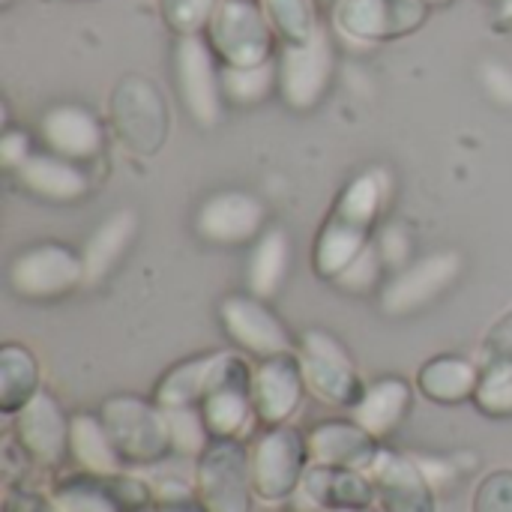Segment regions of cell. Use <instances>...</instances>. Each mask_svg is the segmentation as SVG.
Masks as SVG:
<instances>
[{
  "mask_svg": "<svg viewBox=\"0 0 512 512\" xmlns=\"http://www.w3.org/2000/svg\"><path fill=\"white\" fill-rule=\"evenodd\" d=\"M390 192L387 171H366L354 177L327 213L312 252V267L321 279L333 282L339 273L357 261L378 234V219L384 213Z\"/></svg>",
  "mask_w": 512,
  "mask_h": 512,
  "instance_id": "obj_1",
  "label": "cell"
},
{
  "mask_svg": "<svg viewBox=\"0 0 512 512\" xmlns=\"http://www.w3.org/2000/svg\"><path fill=\"white\" fill-rule=\"evenodd\" d=\"M99 420L111 435L123 465L153 468L174 456L168 414L141 396H108L99 405Z\"/></svg>",
  "mask_w": 512,
  "mask_h": 512,
  "instance_id": "obj_2",
  "label": "cell"
},
{
  "mask_svg": "<svg viewBox=\"0 0 512 512\" xmlns=\"http://www.w3.org/2000/svg\"><path fill=\"white\" fill-rule=\"evenodd\" d=\"M114 138L135 156H153L171 132V111L162 90L144 75H123L108 99Z\"/></svg>",
  "mask_w": 512,
  "mask_h": 512,
  "instance_id": "obj_3",
  "label": "cell"
},
{
  "mask_svg": "<svg viewBox=\"0 0 512 512\" xmlns=\"http://www.w3.org/2000/svg\"><path fill=\"white\" fill-rule=\"evenodd\" d=\"M171 75H174V90H177L183 111L201 129L216 126L225 108L222 63L204 36H174Z\"/></svg>",
  "mask_w": 512,
  "mask_h": 512,
  "instance_id": "obj_4",
  "label": "cell"
},
{
  "mask_svg": "<svg viewBox=\"0 0 512 512\" xmlns=\"http://www.w3.org/2000/svg\"><path fill=\"white\" fill-rule=\"evenodd\" d=\"M204 39L222 66H261L276 57V33L258 0H219Z\"/></svg>",
  "mask_w": 512,
  "mask_h": 512,
  "instance_id": "obj_5",
  "label": "cell"
},
{
  "mask_svg": "<svg viewBox=\"0 0 512 512\" xmlns=\"http://www.w3.org/2000/svg\"><path fill=\"white\" fill-rule=\"evenodd\" d=\"M309 444L306 435L294 426H273L258 435L249 450L252 468V492L264 504H282L297 489H303V477L309 471Z\"/></svg>",
  "mask_w": 512,
  "mask_h": 512,
  "instance_id": "obj_6",
  "label": "cell"
},
{
  "mask_svg": "<svg viewBox=\"0 0 512 512\" xmlns=\"http://www.w3.org/2000/svg\"><path fill=\"white\" fill-rule=\"evenodd\" d=\"M279 96L294 111H312L324 102L336 78V48L330 30L321 27L306 42H291L276 51Z\"/></svg>",
  "mask_w": 512,
  "mask_h": 512,
  "instance_id": "obj_7",
  "label": "cell"
},
{
  "mask_svg": "<svg viewBox=\"0 0 512 512\" xmlns=\"http://www.w3.org/2000/svg\"><path fill=\"white\" fill-rule=\"evenodd\" d=\"M192 483L207 512H252V468L240 438H213L195 459Z\"/></svg>",
  "mask_w": 512,
  "mask_h": 512,
  "instance_id": "obj_8",
  "label": "cell"
},
{
  "mask_svg": "<svg viewBox=\"0 0 512 512\" xmlns=\"http://www.w3.org/2000/svg\"><path fill=\"white\" fill-rule=\"evenodd\" d=\"M297 360L306 378V387L315 399L354 411L357 402L366 393V384L351 360V354L342 348L336 336L327 330H306L297 339Z\"/></svg>",
  "mask_w": 512,
  "mask_h": 512,
  "instance_id": "obj_9",
  "label": "cell"
},
{
  "mask_svg": "<svg viewBox=\"0 0 512 512\" xmlns=\"http://www.w3.org/2000/svg\"><path fill=\"white\" fill-rule=\"evenodd\" d=\"M6 282L21 300H60L84 285V261L66 243H33L9 261Z\"/></svg>",
  "mask_w": 512,
  "mask_h": 512,
  "instance_id": "obj_10",
  "label": "cell"
},
{
  "mask_svg": "<svg viewBox=\"0 0 512 512\" xmlns=\"http://www.w3.org/2000/svg\"><path fill=\"white\" fill-rule=\"evenodd\" d=\"M432 15L423 0H336L330 24L339 36L363 45H378L417 33Z\"/></svg>",
  "mask_w": 512,
  "mask_h": 512,
  "instance_id": "obj_11",
  "label": "cell"
},
{
  "mask_svg": "<svg viewBox=\"0 0 512 512\" xmlns=\"http://www.w3.org/2000/svg\"><path fill=\"white\" fill-rule=\"evenodd\" d=\"M252 378L255 372L237 351H219L213 366L210 390L201 402V417L207 423L210 438H240L252 417Z\"/></svg>",
  "mask_w": 512,
  "mask_h": 512,
  "instance_id": "obj_12",
  "label": "cell"
},
{
  "mask_svg": "<svg viewBox=\"0 0 512 512\" xmlns=\"http://www.w3.org/2000/svg\"><path fill=\"white\" fill-rule=\"evenodd\" d=\"M54 504L63 512H147L153 507V486L120 474H66L51 492Z\"/></svg>",
  "mask_w": 512,
  "mask_h": 512,
  "instance_id": "obj_13",
  "label": "cell"
},
{
  "mask_svg": "<svg viewBox=\"0 0 512 512\" xmlns=\"http://www.w3.org/2000/svg\"><path fill=\"white\" fill-rule=\"evenodd\" d=\"M219 324L228 342L255 360H270L282 354H294L297 342L288 327L276 318L267 300L255 294H228L219 303Z\"/></svg>",
  "mask_w": 512,
  "mask_h": 512,
  "instance_id": "obj_14",
  "label": "cell"
},
{
  "mask_svg": "<svg viewBox=\"0 0 512 512\" xmlns=\"http://www.w3.org/2000/svg\"><path fill=\"white\" fill-rule=\"evenodd\" d=\"M195 234L219 249L252 246L267 231V204L243 189H222L207 195L192 219Z\"/></svg>",
  "mask_w": 512,
  "mask_h": 512,
  "instance_id": "obj_15",
  "label": "cell"
},
{
  "mask_svg": "<svg viewBox=\"0 0 512 512\" xmlns=\"http://www.w3.org/2000/svg\"><path fill=\"white\" fill-rule=\"evenodd\" d=\"M462 276V255L453 249L426 255L402 270H396L378 291L381 312L390 318L417 315L432 306L456 279Z\"/></svg>",
  "mask_w": 512,
  "mask_h": 512,
  "instance_id": "obj_16",
  "label": "cell"
},
{
  "mask_svg": "<svg viewBox=\"0 0 512 512\" xmlns=\"http://www.w3.org/2000/svg\"><path fill=\"white\" fill-rule=\"evenodd\" d=\"M69 420L60 402L39 390L15 417H12V438L15 447L27 456V462L39 468H60L69 456Z\"/></svg>",
  "mask_w": 512,
  "mask_h": 512,
  "instance_id": "obj_17",
  "label": "cell"
},
{
  "mask_svg": "<svg viewBox=\"0 0 512 512\" xmlns=\"http://www.w3.org/2000/svg\"><path fill=\"white\" fill-rule=\"evenodd\" d=\"M39 141L48 153L84 165L102 156L105 126L99 114L81 102H54L39 117Z\"/></svg>",
  "mask_w": 512,
  "mask_h": 512,
  "instance_id": "obj_18",
  "label": "cell"
},
{
  "mask_svg": "<svg viewBox=\"0 0 512 512\" xmlns=\"http://www.w3.org/2000/svg\"><path fill=\"white\" fill-rule=\"evenodd\" d=\"M309 393L297 351L261 360L252 378V402H255V420L264 429L285 426L303 405V396Z\"/></svg>",
  "mask_w": 512,
  "mask_h": 512,
  "instance_id": "obj_19",
  "label": "cell"
},
{
  "mask_svg": "<svg viewBox=\"0 0 512 512\" xmlns=\"http://www.w3.org/2000/svg\"><path fill=\"white\" fill-rule=\"evenodd\" d=\"M375 483L378 510L384 512H438L435 486L417 459L399 456L393 450H381L375 465L369 468Z\"/></svg>",
  "mask_w": 512,
  "mask_h": 512,
  "instance_id": "obj_20",
  "label": "cell"
},
{
  "mask_svg": "<svg viewBox=\"0 0 512 512\" xmlns=\"http://www.w3.org/2000/svg\"><path fill=\"white\" fill-rule=\"evenodd\" d=\"M18 189L36 201L45 204H78L90 195L93 180L78 162H69L63 156H54L48 150L30 153L15 171H12Z\"/></svg>",
  "mask_w": 512,
  "mask_h": 512,
  "instance_id": "obj_21",
  "label": "cell"
},
{
  "mask_svg": "<svg viewBox=\"0 0 512 512\" xmlns=\"http://www.w3.org/2000/svg\"><path fill=\"white\" fill-rule=\"evenodd\" d=\"M312 465L369 471L381 453V441L372 438L357 420H324L306 435Z\"/></svg>",
  "mask_w": 512,
  "mask_h": 512,
  "instance_id": "obj_22",
  "label": "cell"
},
{
  "mask_svg": "<svg viewBox=\"0 0 512 512\" xmlns=\"http://www.w3.org/2000/svg\"><path fill=\"white\" fill-rule=\"evenodd\" d=\"M303 495L321 510H366L378 504L369 471L309 465L303 477Z\"/></svg>",
  "mask_w": 512,
  "mask_h": 512,
  "instance_id": "obj_23",
  "label": "cell"
},
{
  "mask_svg": "<svg viewBox=\"0 0 512 512\" xmlns=\"http://www.w3.org/2000/svg\"><path fill=\"white\" fill-rule=\"evenodd\" d=\"M411 405H414L411 384L405 378L387 375L366 387L363 399L357 402L351 414L372 438L384 441L405 423V417L411 414Z\"/></svg>",
  "mask_w": 512,
  "mask_h": 512,
  "instance_id": "obj_24",
  "label": "cell"
},
{
  "mask_svg": "<svg viewBox=\"0 0 512 512\" xmlns=\"http://www.w3.org/2000/svg\"><path fill=\"white\" fill-rule=\"evenodd\" d=\"M480 372L483 369L474 360H465V357H456V354H441V357H432L429 363L420 366L417 390L429 402L444 405V408L465 405V402H474Z\"/></svg>",
  "mask_w": 512,
  "mask_h": 512,
  "instance_id": "obj_25",
  "label": "cell"
},
{
  "mask_svg": "<svg viewBox=\"0 0 512 512\" xmlns=\"http://www.w3.org/2000/svg\"><path fill=\"white\" fill-rule=\"evenodd\" d=\"M138 234V216L135 210H114L84 243L81 261H84V285L102 282L126 255Z\"/></svg>",
  "mask_w": 512,
  "mask_h": 512,
  "instance_id": "obj_26",
  "label": "cell"
},
{
  "mask_svg": "<svg viewBox=\"0 0 512 512\" xmlns=\"http://www.w3.org/2000/svg\"><path fill=\"white\" fill-rule=\"evenodd\" d=\"M291 273V234L282 228H267L255 243L249 255V273L246 285L249 294L261 300H273Z\"/></svg>",
  "mask_w": 512,
  "mask_h": 512,
  "instance_id": "obj_27",
  "label": "cell"
},
{
  "mask_svg": "<svg viewBox=\"0 0 512 512\" xmlns=\"http://www.w3.org/2000/svg\"><path fill=\"white\" fill-rule=\"evenodd\" d=\"M69 456L78 462L81 471L90 474H120L126 468L99 414L87 411L72 414L69 420Z\"/></svg>",
  "mask_w": 512,
  "mask_h": 512,
  "instance_id": "obj_28",
  "label": "cell"
},
{
  "mask_svg": "<svg viewBox=\"0 0 512 512\" xmlns=\"http://www.w3.org/2000/svg\"><path fill=\"white\" fill-rule=\"evenodd\" d=\"M213 366H216V354H201L192 360L177 363L174 369H168L156 390H153V402L162 411H174V408H201L210 381H213Z\"/></svg>",
  "mask_w": 512,
  "mask_h": 512,
  "instance_id": "obj_29",
  "label": "cell"
},
{
  "mask_svg": "<svg viewBox=\"0 0 512 512\" xmlns=\"http://www.w3.org/2000/svg\"><path fill=\"white\" fill-rule=\"evenodd\" d=\"M39 393V363L15 342L0 348V414L15 417Z\"/></svg>",
  "mask_w": 512,
  "mask_h": 512,
  "instance_id": "obj_30",
  "label": "cell"
},
{
  "mask_svg": "<svg viewBox=\"0 0 512 512\" xmlns=\"http://www.w3.org/2000/svg\"><path fill=\"white\" fill-rule=\"evenodd\" d=\"M279 90L276 57L261 66H222V93L225 105L255 108Z\"/></svg>",
  "mask_w": 512,
  "mask_h": 512,
  "instance_id": "obj_31",
  "label": "cell"
},
{
  "mask_svg": "<svg viewBox=\"0 0 512 512\" xmlns=\"http://www.w3.org/2000/svg\"><path fill=\"white\" fill-rule=\"evenodd\" d=\"M282 45L312 39L324 24L315 0H258Z\"/></svg>",
  "mask_w": 512,
  "mask_h": 512,
  "instance_id": "obj_32",
  "label": "cell"
},
{
  "mask_svg": "<svg viewBox=\"0 0 512 512\" xmlns=\"http://www.w3.org/2000/svg\"><path fill=\"white\" fill-rule=\"evenodd\" d=\"M480 384L474 393V408L486 417H512V363L480 366Z\"/></svg>",
  "mask_w": 512,
  "mask_h": 512,
  "instance_id": "obj_33",
  "label": "cell"
},
{
  "mask_svg": "<svg viewBox=\"0 0 512 512\" xmlns=\"http://www.w3.org/2000/svg\"><path fill=\"white\" fill-rule=\"evenodd\" d=\"M219 0H159V15L174 36H204Z\"/></svg>",
  "mask_w": 512,
  "mask_h": 512,
  "instance_id": "obj_34",
  "label": "cell"
},
{
  "mask_svg": "<svg viewBox=\"0 0 512 512\" xmlns=\"http://www.w3.org/2000/svg\"><path fill=\"white\" fill-rule=\"evenodd\" d=\"M168 426H171V441H174V456H201L207 444L213 441L207 432V423L201 417V408H174L165 411Z\"/></svg>",
  "mask_w": 512,
  "mask_h": 512,
  "instance_id": "obj_35",
  "label": "cell"
},
{
  "mask_svg": "<svg viewBox=\"0 0 512 512\" xmlns=\"http://www.w3.org/2000/svg\"><path fill=\"white\" fill-rule=\"evenodd\" d=\"M384 273H387V264H384L375 240H372L369 249L357 261H351V267L345 273H339L333 279V285L342 288V291H348V294H369V291H381Z\"/></svg>",
  "mask_w": 512,
  "mask_h": 512,
  "instance_id": "obj_36",
  "label": "cell"
},
{
  "mask_svg": "<svg viewBox=\"0 0 512 512\" xmlns=\"http://www.w3.org/2000/svg\"><path fill=\"white\" fill-rule=\"evenodd\" d=\"M471 512H512V471H492L477 486Z\"/></svg>",
  "mask_w": 512,
  "mask_h": 512,
  "instance_id": "obj_37",
  "label": "cell"
},
{
  "mask_svg": "<svg viewBox=\"0 0 512 512\" xmlns=\"http://www.w3.org/2000/svg\"><path fill=\"white\" fill-rule=\"evenodd\" d=\"M375 246H378V252H381V258H384V264H387L390 273L408 267V258H411V234H408V228L402 222L384 225L375 234Z\"/></svg>",
  "mask_w": 512,
  "mask_h": 512,
  "instance_id": "obj_38",
  "label": "cell"
},
{
  "mask_svg": "<svg viewBox=\"0 0 512 512\" xmlns=\"http://www.w3.org/2000/svg\"><path fill=\"white\" fill-rule=\"evenodd\" d=\"M480 366H495V363H512V309H507L486 333L480 345Z\"/></svg>",
  "mask_w": 512,
  "mask_h": 512,
  "instance_id": "obj_39",
  "label": "cell"
},
{
  "mask_svg": "<svg viewBox=\"0 0 512 512\" xmlns=\"http://www.w3.org/2000/svg\"><path fill=\"white\" fill-rule=\"evenodd\" d=\"M153 495L150 512H207L195 495V486L186 483H165L162 489H153Z\"/></svg>",
  "mask_w": 512,
  "mask_h": 512,
  "instance_id": "obj_40",
  "label": "cell"
},
{
  "mask_svg": "<svg viewBox=\"0 0 512 512\" xmlns=\"http://www.w3.org/2000/svg\"><path fill=\"white\" fill-rule=\"evenodd\" d=\"M3 512H63L51 495H42L27 486H9L3 495Z\"/></svg>",
  "mask_w": 512,
  "mask_h": 512,
  "instance_id": "obj_41",
  "label": "cell"
},
{
  "mask_svg": "<svg viewBox=\"0 0 512 512\" xmlns=\"http://www.w3.org/2000/svg\"><path fill=\"white\" fill-rule=\"evenodd\" d=\"M33 153V144H30V135L24 132V129H3V135H0V162H3V168L12 174L27 156Z\"/></svg>",
  "mask_w": 512,
  "mask_h": 512,
  "instance_id": "obj_42",
  "label": "cell"
},
{
  "mask_svg": "<svg viewBox=\"0 0 512 512\" xmlns=\"http://www.w3.org/2000/svg\"><path fill=\"white\" fill-rule=\"evenodd\" d=\"M480 81L486 87V93L498 102L512 108V69L501 66V63H483L480 69Z\"/></svg>",
  "mask_w": 512,
  "mask_h": 512,
  "instance_id": "obj_43",
  "label": "cell"
},
{
  "mask_svg": "<svg viewBox=\"0 0 512 512\" xmlns=\"http://www.w3.org/2000/svg\"><path fill=\"white\" fill-rule=\"evenodd\" d=\"M489 15L495 30L512 33V0H489Z\"/></svg>",
  "mask_w": 512,
  "mask_h": 512,
  "instance_id": "obj_44",
  "label": "cell"
},
{
  "mask_svg": "<svg viewBox=\"0 0 512 512\" xmlns=\"http://www.w3.org/2000/svg\"><path fill=\"white\" fill-rule=\"evenodd\" d=\"M327 512H384V510H375V507H366V510H327Z\"/></svg>",
  "mask_w": 512,
  "mask_h": 512,
  "instance_id": "obj_45",
  "label": "cell"
},
{
  "mask_svg": "<svg viewBox=\"0 0 512 512\" xmlns=\"http://www.w3.org/2000/svg\"><path fill=\"white\" fill-rule=\"evenodd\" d=\"M12 3H15V0H0V6H3V9H9Z\"/></svg>",
  "mask_w": 512,
  "mask_h": 512,
  "instance_id": "obj_46",
  "label": "cell"
}]
</instances>
